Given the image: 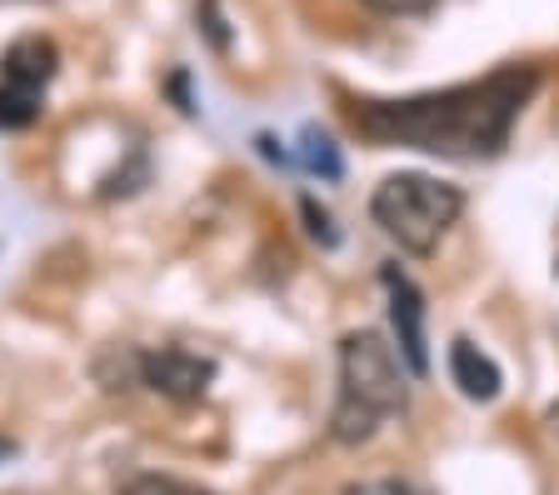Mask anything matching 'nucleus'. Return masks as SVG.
<instances>
[{
    "label": "nucleus",
    "mask_w": 559,
    "mask_h": 495,
    "mask_svg": "<svg viewBox=\"0 0 559 495\" xmlns=\"http://www.w3.org/2000/svg\"><path fill=\"white\" fill-rule=\"evenodd\" d=\"M384 295H390V326H395V345L405 355L409 376H430V345H425V295L415 291L405 271L384 266Z\"/></svg>",
    "instance_id": "nucleus-6"
},
{
    "label": "nucleus",
    "mask_w": 559,
    "mask_h": 495,
    "mask_svg": "<svg viewBox=\"0 0 559 495\" xmlns=\"http://www.w3.org/2000/svg\"><path fill=\"white\" fill-rule=\"evenodd\" d=\"M409 411L405 355L380 330H349L340 341V401L330 415V436L340 446H365L384 421Z\"/></svg>",
    "instance_id": "nucleus-2"
},
{
    "label": "nucleus",
    "mask_w": 559,
    "mask_h": 495,
    "mask_svg": "<svg viewBox=\"0 0 559 495\" xmlns=\"http://www.w3.org/2000/svg\"><path fill=\"white\" fill-rule=\"evenodd\" d=\"M370 11H384V15H419V11H430L435 0H365Z\"/></svg>",
    "instance_id": "nucleus-14"
},
{
    "label": "nucleus",
    "mask_w": 559,
    "mask_h": 495,
    "mask_svg": "<svg viewBox=\"0 0 559 495\" xmlns=\"http://www.w3.org/2000/svg\"><path fill=\"white\" fill-rule=\"evenodd\" d=\"M340 495H425L419 485L400 481V475H380V481H360V485H345Z\"/></svg>",
    "instance_id": "nucleus-12"
},
{
    "label": "nucleus",
    "mask_w": 559,
    "mask_h": 495,
    "mask_svg": "<svg viewBox=\"0 0 559 495\" xmlns=\"http://www.w3.org/2000/svg\"><path fill=\"white\" fill-rule=\"evenodd\" d=\"M300 211H305V221H310V236L314 240H320V246H335V221H330V215L325 211H320V205H314V201H300Z\"/></svg>",
    "instance_id": "nucleus-13"
},
{
    "label": "nucleus",
    "mask_w": 559,
    "mask_h": 495,
    "mask_svg": "<svg viewBox=\"0 0 559 495\" xmlns=\"http://www.w3.org/2000/svg\"><path fill=\"white\" fill-rule=\"evenodd\" d=\"M460 211H465V196L435 176H419V170L384 176L370 196L374 225L400 250H409V256H430L450 236V225L460 221Z\"/></svg>",
    "instance_id": "nucleus-3"
},
{
    "label": "nucleus",
    "mask_w": 559,
    "mask_h": 495,
    "mask_svg": "<svg viewBox=\"0 0 559 495\" xmlns=\"http://www.w3.org/2000/svg\"><path fill=\"white\" fill-rule=\"evenodd\" d=\"M195 15H200V31H205V36H210V46H215V50H221V56H225V50H230V31H225V15H221V5H215V0H200V5H195Z\"/></svg>",
    "instance_id": "nucleus-11"
},
{
    "label": "nucleus",
    "mask_w": 559,
    "mask_h": 495,
    "mask_svg": "<svg viewBox=\"0 0 559 495\" xmlns=\"http://www.w3.org/2000/svg\"><path fill=\"white\" fill-rule=\"evenodd\" d=\"M15 456V440H5V436H0V465H5V460H11Z\"/></svg>",
    "instance_id": "nucleus-15"
},
{
    "label": "nucleus",
    "mask_w": 559,
    "mask_h": 495,
    "mask_svg": "<svg viewBox=\"0 0 559 495\" xmlns=\"http://www.w3.org/2000/svg\"><path fill=\"white\" fill-rule=\"evenodd\" d=\"M215 376H221V366L200 351H186V345L140 351V386L165 396V401H200L215 386Z\"/></svg>",
    "instance_id": "nucleus-5"
},
{
    "label": "nucleus",
    "mask_w": 559,
    "mask_h": 495,
    "mask_svg": "<svg viewBox=\"0 0 559 495\" xmlns=\"http://www.w3.org/2000/svg\"><path fill=\"white\" fill-rule=\"evenodd\" d=\"M95 380H100L110 396H126L140 386V351L135 345H110V351L95 361Z\"/></svg>",
    "instance_id": "nucleus-8"
},
{
    "label": "nucleus",
    "mask_w": 559,
    "mask_h": 495,
    "mask_svg": "<svg viewBox=\"0 0 559 495\" xmlns=\"http://www.w3.org/2000/svg\"><path fill=\"white\" fill-rule=\"evenodd\" d=\"M450 380L460 386V396H465V401H479V405L495 401V396H500V386H504L500 366H495V361H489L475 341H454L450 345Z\"/></svg>",
    "instance_id": "nucleus-7"
},
{
    "label": "nucleus",
    "mask_w": 559,
    "mask_h": 495,
    "mask_svg": "<svg viewBox=\"0 0 559 495\" xmlns=\"http://www.w3.org/2000/svg\"><path fill=\"white\" fill-rule=\"evenodd\" d=\"M60 71L50 36H21L0 56V130H25L46 110V85Z\"/></svg>",
    "instance_id": "nucleus-4"
},
{
    "label": "nucleus",
    "mask_w": 559,
    "mask_h": 495,
    "mask_svg": "<svg viewBox=\"0 0 559 495\" xmlns=\"http://www.w3.org/2000/svg\"><path fill=\"white\" fill-rule=\"evenodd\" d=\"M120 495H215V491H200V485H186L175 475H135V481L120 485Z\"/></svg>",
    "instance_id": "nucleus-10"
},
{
    "label": "nucleus",
    "mask_w": 559,
    "mask_h": 495,
    "mask_svg": "<svg viewBox=\"0 0 559 495\" xmlns=\"http://www.w3.org/2000/svg\"><path fill=\"white\" fill-rule=\"evenodd\" d=\"M300 161L310 165L314 176H325V180H340V170H345V165H340V155H335V145H330L325 135H320V130H305Z\"/></svg>",
    "instance_id": "nucleus-9"
},
{
    "label": "nucleus",
    "mask_w": 559,
    "mask_h": 495,
    "mask_svg": "<svg viewBox=\"0 0 559 495\" xmlns=\"http://www.w3.org/2000/svg\"><path fill=\"white\" fill-rule=\"evenodd\" d=\"M535 85L539 75L530 66H500L485 81L444 85L405 101H360L349 120L380 145H405L444 161H489L510 145V130L524 116Z\"/></svg>",
    "instance_id": "nucleus-1"
}]
</instances>
